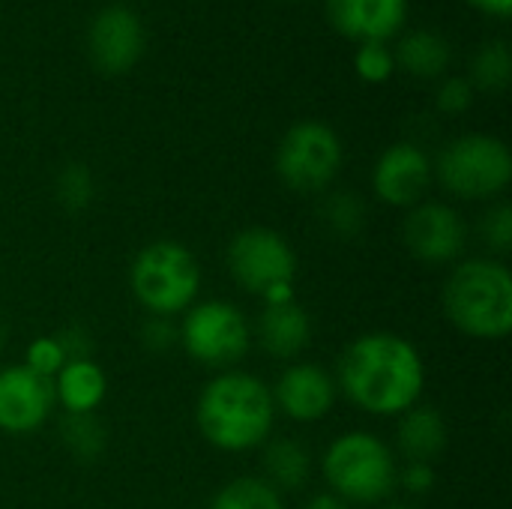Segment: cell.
Here are the masks:
<instances>
[{
	"label": "cell",
	"instance_id": "obj_19",
	"mask_svg": "<svg viewBox=\"0 0 512 509\" xmlns=\"http://www.w3.org/2000/svg\"><path fill=\"white\" fill-rule=\"evenodd\" d=\"M51 381H54V402L63 408V414H96L108 396V375L93 357L66 360Z\"/></svg>",
	"mask_w": 512,
	"mask_h": 509
},
{
	"label": "cell",
	"instance_id": "obj_29",
	"mask_svg": "<svg viewBox=\"0 0 512 509\" xmlns=\"http://www.w3.org/2000/svg\"><path fill=\"white\" fill-rule=\"evenodd\" d=\"M66 363V354L57 342V336H39L27 345V354H24V366L33 369L36 375L42 378H54Z\"/></svg>",
	"mask_w": 512,
	"mask_h": 509
},
{
	"label": "cell",
	"instance_id": "obj_32",
	"mask_svg": "<svg viewBox=\"0 0 512 509\" xmlns=\"http://www.w3.org/2000/svg\"><path fill=\"white\" fill-rule=\"evenodd\" d=\"M57 342H60L66 360H90L93 357V342L84 327H66L63 333H57Z\"/></svg>",
	"mask_w": 512,
	"mask_h": 509
},
{
	"label": "cell",
	"instance_id": "obj_22",
	"mask_svg": "<svg viewBox=\"0 0 512 509\" xmlns=\"http://www.w3.org/2000/svg\"><path fill=\"white\" fill-rule=\"evenodd\" d=\"M318 219L333 237L351 240L366 228V201L348 189L324 192L321 207H318Z\"/></svg>",
	"mask_w": 512,
	"mask_h": 509
},
{
	"label": "cell",
	"instance_id": "obj_9",
	"mask_svg": "<svg viewBox=\"0 0 512 509\" xmlns=\"http://www.w3.org/2000/svg\"><path fill=\"white\" fill-rule=\"evenodd\" d=\"M273 165L285 189L297 195H324L345 165V147L330 123L297 120L279 138Z\"/></svg>",
	"mask_w": 512,
	"mask_h": 509
},
{
	"label": "cell",
	"instance_id": "obj_18",
	"mask_svg": "<svg viewBox=\"0 0 512 509\" xmlns=\"http://www.w3.org/2000/svg\"><path fill=\"white\" fill-rule=\"evenodd\" d=\"M396 69L408 72L411 78L420 81H441L453 63V48L444 33L432 27H417V30H402L396 36Z\"/></svg>",
	"mask_w": 512,
	"mask_h": 509
},
{
	"label": "cell",
	"instance_id": "obj_7",
	"mask_svg": "<svg viewBox=\"0 0 512 509\" xmlns=\"http://www.w3.org/2000/svg\"><path fill=\"white\" fill-rule=\"evenodd\" d=\"M225 264L234 285L258 297L261 303L294 300V282L300 270L297 252L276 228L252 225L237 231L228 243Z\"/></svg>",
	"mask_w": 512,
	"mask_h": 509
},
{
	"label": "cell",
	"instance_id": "obj_20",
	"mask_svg": "<svg viewBox=\"0 0 512 509\" xmlns=\"http://www.w3.org/2000/svg\"><path fill=\"white\" fill-rule=\"evenodd\" d=\"M282 498L288 492H303L312 480V453L294 438H267L261 447V474Z\"/></svg>",
	"mask_w": 512,
	"mask_h": 509
},
{
	"label": "cell",
	"instance_id": "obj_28",
	"mask_svg": "<svg viewBox=\"0 0 512 509\" xmlns=\"http://www.w3.org/2000/svg\"><path fill=\"white\" fill-rule=\"evenodd\" d=\"M483 240L495 255H507L512 249V207L507 201H495L483 216Z\"/></svg>",
	"mask_w": 512,
	"mask_h": 509
},
{
	"label": "cell",
	"instance_id": "obj_14",
	"mask_svg": "<svg viewBox=\"0 0 512 509\" xmlns=\"http://www.w3.org/2000/svg\"><path fill=\"white\" fill-rule=\"evenodd\" d=\"M270 393H273L276 414L303 426L324 420L336 408V399H339L333 372L306 360L288 363L282 375L276 378V384L270 387Z\"/></svg>",
	"mask_w": 512,
	"mask_h": 509
},
{
	"label": "cell",
	"instance_id": "obj_31",
	"mask_svg": "<svg viewBox=\"0 0 512 509\" xmlns=\"http://www.w3.org/2000/svg\"><path fill=\"white\" fill-rule=\"evenodd\" d=\"M399 489H405L408 495H429L435 489V465H423V462H405L399 465Z\"/></svg>",
	"mask_w": 512,
	"mask_h": 509
},
{
	"label": "cell",
	"instance_id": "obj_12",
	"mask_svg": "<svg viewBox=\"0 0 512 509\" xmlns=\"http://www.w3.org/2000/svg\"><path fill=\"white\" fill-rule=\"evenodd\" d=\"M432 183H435L432 156L414 141H396L375 159L372 195L387 207H399V210L417 207L420 201H426Z\"/></svg>",
	"mask_w": 512,
	"mask_h": 509
},
{
	"label": "cell",
	"instance_id": "obj_5",
	"mask_svg": "<svg viewBox=\"0 0 512 509\" xmlns=\"http://www.w3.org/2000/svg\"><path fill=\"white\" fill-rule=\"evenodd\" d=\"M201 285L204 273L198 258L177 240H153L129 264V291L156 318L183 315L198 303Z\"/></svg>",
	"mask_w": 512,
	"mask_h": 509
},
{
	"label": "cell",
	"instance_id": "obj_13",
	"mask_svg": "<svg viewBox=\"0 0 512 509\" xmlns=\"http://www.w3.org/2000/svg\"><path fill=\"white\" fill-rule=\"evenodd\" d=\"M54 381L36 375L24 363L0 369V432L33 435L54 414Z\"/></svg>",
	"mask_w": 512,
	"mask_h": 509
},
{
	"label": "cell",
	"instance_id": "obj_33",
	"mask_svg": "<svg viewBox=\"0 0 512 509\" xmlns=\"http://www.w3.org/2000/svg\"><path fill=\"white\" fill-rule=\"evenodd\" d=\"M465 3H471L474 9L495 15V18H507L512 12V0H465Z\"/></svg>",
	"mask_w": 512,
	"mask_h": 509
},
{
	"label": "cell",
	"instance_id": "obj_11",
	"mask_svg": "<svg viewBox=\"0 0 512 509\" xmlns=\"http://www.w3.org/2000/svg\"><path fill=\"white\" fill-rule=\"evenodd\" d=\"M147 45L144 24L123 3L102 6L87 27V57L102 75H123L138 66Z\"/></svg>",
	"mask_w": 512,
	"mask_h": 509
},
{
	"label": "cell",
	"instance_id": "obj_34",
	"mask_svg": "<svg viewBox=\"0 0 512 509\" xmlns=\"http://www.w3.org/2000/svg\"><path fill=\"white\" fill-rule=\"evenodd\" d=\"M303 509H354L351 504H345L342 498H336V495H330V492H318V495H312Z\"/></svg>",
	"mask_w": 512,
	"mask_h": 509
},
{
	"label": "cell",
	"instance_id": "obj_17",
	"mask_svg": "<svg viewBox=\"0 0 512 509\" xmlns=\"http://www.w3.org/2000/svg\"><path fill=\"white\" fill-rule=\"evenodd\" d=\"M396 459L402 462H423V465H435L450 441V429L447 420L438 408L417 402L414 408H408L405 414L396 417Z\"/></svg>",
	"mask_w": 512,
	"mask_h": 509
},
{
	"label": "cell",
	"instance_id": "obj_1",
	"mask_svg": "<svg viewBox=\"0 0 512 509\" xmlns=\"http://www.w3.org/2000/svg\"><path fill=\"white\" fill-rule=\"evenodd\" d=\"M333 378L354 408L372 417H399L423 402L426 363L405 336L375 330L357 336L342 351Z\"/></svg>",
	"mask_w": 512,
	"mask_h": 509
},
{
	"label": "cell",
	"instance_id": "obj_27",
	"mask_svg": "<svg viewBox=\"0 0 512 509\" xmlns=\"http://www.w3.org/2000/svg\"><path fill=\"white\" fill-rule=\"evenodd\" d=\"M474 99H477V90L465 75H444L435 87V105L441 114H450V117L471 111Z\"/></svg>",
	"mask_w": 512,
	"mask_h": 509
},
{
	"label": "cell",
	"instance_id": "obj_16",
	"mask_svg": "<svg viewBox=\"0 0 512 509\" xmlns=\"http://www.w3.org/2000/svg\"><path fill=\"white\" fill-rule=\"evenodd\" d=\"M252 342H258L261 351L273 360H300V354L312 342V318L306 306L297 303V297L285 303H264L252 330Z\"/></svg>",
	"mask_w": 512,
	"mask_h": 509
},
{
	"label": "cell",
	"instance_id": "obj_36",
	"mask_svg": "<svg viewBox=\"0 0 512 509\" xmlns=\"http://www.w3.org/2000/svg\"><path fill=\"white\" fill-rule=\"evenodd\" d=\"M3 339H6V330H3V321H0V351H3Z\"/></svg>",
	"mask_w": 512,
	"mask_h": 509
},
{
	"label": "cell",
	"instance_id": "obj_2",
	"mask_svg": "<svg viewBox=\"0 0 512 509\" xmlns=\"http://www.w3.org/2000/svg\"><path fill=\"white\" fill-rule=\"evenodd\" d=\"M276 417L270 384L243 369L216 372L195 405L201 438L222 453H249L264 447L267 438H273Z\"/></svg>",
	"mask_w": 512,
	"mask_h": 509
},
{
	"label": "cell",
	"instance_id": "obj_4",
	"mask_svg": "<svg viewBox=\"0 0 512 509\" xmlns=\"http://www.w3.org/2000/svg\"><path fill=\"white\" fill-rule=\"evenodd\" d=\"M327 492L351 507H381L399 489V459L393 447L363 429L333 438L321 456Z\"/></svg>",
	"mask_w": 512,
	"mask_h": 509
},
{
	"label": "cell",
	"instance_id": "obj_23",
	"mask_svg": "<svg viewBox=\"0 0 512 509\" xmlns=\"http://www.w3.org/2000/svg\"><path fill=\"white\" fill-rule=\"evenodd\" d=\"M210 509H285V498L261 477H234L216 492Z\"/></svg>",
	"mask_w": 512,
	"mask_h": 509
},
{
	"label": "cell",
	"instance_id": "obj_35",
	"mask_svg": "<svg viewBox=\"0 0 512 509\" xmlns=\"http://www.w3.org/2000/svg\"><path fill=\"white\" fill-rule=\"evenodd\" d=\"M378 509H414V507H408V504H390V501H387V504H381Z\"/></svg>",
	"mask_w": 512,
	"mask_h": 509
},
{
	"label": "cell",
	"instance_id": "obj_26",
	"mask_svg": "<svg viewBox=\"0 0 512 509\" xmlns=\"http://www.w3.org/2000/svg\"><path fill=\"white\" fill-rule=\"evenodd\" d=\"M354 72L366 84H387L399 69L390 42H366L354 51Z\"/></svg>",
	"mask_w": 512,
	"mask_h": 509
},
{
	"label": "cell",
	"instance_id": "obj_10",
	"mask_svg": "<svg viewBox=\"0 0 512 509\" xmlns=\"http://www.w3.org/2000/svg\"><path fill=\"white\" fill-rule=\"evenodd\" d=\"M402 240L411 258L429 267H447L462 261L468 246V225L456 207L444 201H420L405 213Z\"/></svg>",
	"mask_w": 512,
	"mask_h": 509
},
{
	"label": "cell",
	"instance_id": "obj_24",
	"mask_svg": "<svg viewBox=\"0 0 512 509\" xmlns=\"http://www.w3.org/2000/svg\"><path fill=\"white\" fill-rule=\"evenodd\" d=\"M60 438H63V447L78 462L99 459L105 444H108V432H105V426L99 423L96 414H63Z\"/></svg>",
	"mask_w": 512,
	"mask_h": 509
},
{
	"label": "cell",
	"instance_id": "obj_25",
	"mask_svg": "<svg viewBox=\"0 0 512 509\" xmlns=\"http://www.w3.org/2000/svg\"><path fill=\"white\" fill-rule=\"evenodd\" d=\"M54 195H57V201H60V207L66 213H84L93 204V195H96V180H93L90 168L81 165V162L63 165L57 180H54Z\"/></svg>",
	"mask_w": 512,
	"mask_h": 509
},
{
	"label": "cell",
	"instance_id": "obj_21",
	"mask_svg": "<svg viewBox=\"0 0 512 509\" xmlns=\"http://www.w3.org/2000/svg\"><path fill=\"white\" fill-rule=\"evenodd\" d=\"M474 90L483 93H504L512 78V51L504 39H489L471 57V72L465 75Z\"/></svg>",
	"mask_w": 512,
	"mask_h": 509
},
{
	"label": "cell",
	"instance_id": "obj_3",
	"mask_svg": "<svg viewBox=\"0 0 512 509\" xmlns=\"http://www.w3.org/2000/svg\"><path fill=\"white\" fill-rule=\"evenodd\" d=\"M447 321L468 339L501 342L512 330V273L501 258H462L441 288Z\"/></svg>",
	"mask_w": 512,
	"mask_h": 509
},
{
	"label": "cell",
	"instance_id": "obj_8",
	"mask_svg": "<svg viewBox=\"0 0 512 509\" xmlns=\"http://www.w3.org/2000/svg\"><path fill=\"white\" fill-rule=\"evenodd\" d=\"M177 345L198 366L228 372L252 351V324L228 300H198L180 315Z\"/></svg>",
	"mask_w": 512,
	"mask_h": 509
},
{
	"label": "cell",
	"instance_id": "obj_6",
	"mask_svg": "<svg viewBox=\"0 0 512 509\" xmlns=\"http://www.w3.org/2000/svg\"><path fill=\"white\" fill-rule=\"evenodd\" d=\"M435 180L462 201H498L512 183V153L504 138L465 132L432 159Z\"/></svg>",
	"mask_w": 512,
	"mask_h": 509
},
{
	"label": "cell",
	"instance_id": "obj_30",
	"mask_svg": "<svg viewBox=\"0 0 512 509\" xmlns=\"http://www.w3.org/2000/svg\"><path fill=\"white\" fill-rule=\"evenodd\" d=\"M141 342L147 351L153 354H165L177 345V327L171 318H156V315H147L144 327H141Z\"/></svg>",
	"mask_w": 512,
	"mask_h": 509
},
{
	"label": "cell",
	"instance_id": "obj_15",
	"mask_svg": "<svg viewBox=\"0 0 512 509\" xmlns=\"http://www.w3.org/2000/svg\"><path fill=\"white\" fill-rule=\"evenodd\" d=\"M408 9L411 0H324L330 27L354 45L393 42L405 30Z\"/></svg>",
	"mask_w": 512,
	"mask_h": 509
}]
</instances>
